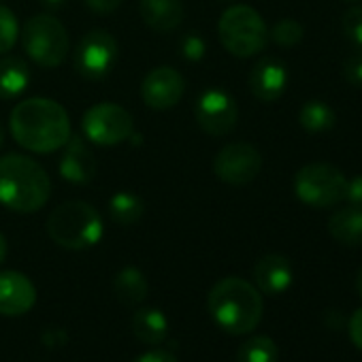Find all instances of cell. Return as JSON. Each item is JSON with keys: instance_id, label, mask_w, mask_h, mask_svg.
I'll use <instances>...</instances> for the list:
<instances>
[{"instance_id": "6da1fadb", "label": "cell", "mask_w": 362, "mask_h": 362, "mask_svg": "<svg viewBox=\"0 0 362 362\" xmlns=\"http://www.w3.org/2000/svg\"><path fill=\"white\" fill-rule=\"evenodd\" d=\"M9 128L18 145L33 153H52L71 139V117L66 109L52 98H28L16 105Z\"/></svg>"}, {"instance_id": "7a4b0ae2", "label": "cell", "mask_w": 362, "mask_h": 362, "mask_svg": "<svg viewBox=\"0 0 362 362\" xmlns=\"http://www.w3.org/2000/svg\"><path fill=\"white\" fill-rule=\"evenodd\" d=\"M52 194V181L45 168L20 153L0 158V203L16 214L43 209Z\"/></svg>"}, {"instance_id": "3957f363", "label": "cell", "mask_w": 362, "mask_h": 362, "mask_svg": "<svg viewBox=\"0 0 362 362\" xmlns=\"http://www.w3.org/2000/svg\"><path fill=\"white\" fill-rule=\"evenodd\" d=\"M214 322L228 334H247L256 330L264 313L260 290L241 277L220 279L207 296Z\"/></svg>"}, {"instance_id": "277c9868", "label": "cell", "mask_w": 362, "mask_h": 362, "mask_svg": "<svg viewBox=\"0 0 362 362\" xmlns=\"http://www.w3.org/2000/svg\"><path fill=\"white\" fill-rule=\"evenodd\" d=\"M105 233V224L96 207L86 201H66L47 218V235L64 250L81 252L94 247Z\"/></svg>"}, {"instance_id": "5b68a950", "label": "cell", "mask_w": 362, "mask_h": 362, "mask_svg": "<svg viewBox=\"0 0 362 362\" xmlns=\"http://www.w3.org/2000/svg\"><path fill=\"white\" fill-rule=\"evenodd\" d=\"M218 35L224 49L235 58H252L269 43V28L262 16L247 5L228 7L220 18Z\"/></svg>"}, {"instance_id": "8992f818", "label": "cell", "mask_w": 362, "mask_h": 362, "mask_svg": "<svg viewBox=\"0 0 362 362\" xmlns=\"http://www.w3.org/2000/svg\"><path fill=\"white\" fill-rule=\"evenodd\" d=\"M24 54L43 69H56L69 58V33L54 16H35L22 28Z\"/></svg>"}, {"instance_id": "52a82bcc", "label": "cell", "mask_w": 362, "mask_h": 362, "mask_svg": "<svg viewBox=\"0 0 362 362\" xmlns=\"http://www.w3.org/2000/svg\"><path fill=\"white\" fill-rule=\"evenodd\" d=\"M347 179L345 175L324 162L307 164L294 175V194L311 209H328L345 201Z\"/></svg>"}, {"instance_id": "ba28073f", "label": "cell", "mask_w": 362, "mask_h": 362, "mask_svg": "<svg viewBox=\"0 0 362 362\" xmlns=\"http://www.w3.org/2000/svg\"><path fill=\"white\" fill-rule=\"evenodd\" d=\"M81 130L90 143L111 147L130 139V134L134 132V122L122 105L98 103L83 113Z\"/></svg>"}, {"instance_id": "9c48e42d", "label": "cell", "mask_w": 362, "mask_h": 362, "mask_svg": "<svg viewBox=\"0 0 362 362\" xmlns=\"http://www.w3.org/2000/svg\"><path fill=\"white\" fill-rule=\"evenodd\" d=\"M117 56H119V47L111 33L90 30L79 41L75 56H73V64H75V71L83 79L98 81V79H105L113 71Z\"/></svg>"}, {"instance_id": "30bf717a", "label": "cell", "mask_w": 362, "mask_h": 362, "mask_svg": "<svg viewBox=\"0 0 362 362\" xmlns=\"http://www.w3.org/2000/svg\"><path fill=\"white\" fill-rule=\"evenodd\" d=\"M260 170H262V156L254 145L245 141L224 145L214 160L216 177L228 186L252 184L260 175Z\"/></svg>"}, {"instance_id": "8fae6325", "label": "cell", "mask_w": 362, "mask_h": 362, "mask_svg": "<svg viewBox=\"0 0 362 362\" xmlns=\"http://www.w3.org/2000/svg\"><path fill=\"white\" fill-rule=\"evenodd\" d=\"M194 115L203 132L211 136H224L235 130L239 119V107L226 90L209 88L199 96Z\"/></svg>"}, {"instance_id": "7c38bea8", "label": "cell", "mask_w": 362, "mask_h": 362, "mask_svg": "<svg viewBox=\"0 0 362 362\" xmlns=\"http://www.w3.org/2000/svg\"><path fill=\"white\" fill-rule=\"evenodd\" d=\"M184 90H186V81L173 66H158L149 71L141 83L143 103L156 111L173 109L181 100V96H184Z\"/></svg>"}, {"instance_id": "4fadbf2b", "label": "cell", "mask_w": 362, "mask_h": 362, "mask_svg": "<svg viewBox=\"0 0 362 362\" xmlns=\"http://www.w3.org/2000/svg\"><path fill=\"white\" fill-rule=\"evenodd\" d=\"M37 303L35 284L20 271L0 273V315L18 317L28 313Z\"/></svg>"}, {"instance_id": "5bb4252c", "label": "cell", "mask_w": 362, "mask_h": 362, "mask_svg": "<svg viewBox=\"0 0 362 362\" xmlns=\"http://www.w3.org/2000/svg\"><path fill=\"white\" fill-rule=\"evenodd\" d=\"M96 158L92 153V149L86 145V141L77 134H71V139L64 145L58 170L62 175V179L71 181V184L77 186H86L96 177Z\"/></svg>"}, {"instance_id": "9a60e30c", "label": "cell", "mask_w": 362, "mask_h": 362, "mask_svg": "<svg viewBox=\"0 0 362 362\" xmlns=\"http://www.w3.org/2000/svg\"><path fill=\"white\" fill-rule=\"evenodd\" d=\"M288 86V69L277 58H262L250 73V90L262 103H275Z\"/></svg>"}, {"instance_id": "2e32d148", "label": "cell", "mask_w": 362, "mask_h": 362, "mask_svg": "<svg viewBox=\"0 0 362 362\" xmlns=\"http://www.w3.org/2000/svg\"><path fill=\"white\" fill-rule=\"evenodd\" d=\"M254 281L256 288L264 294H281L294 281L292 264L281 254H267L254 267Z\"/></svg>"}, {"instance_id": "e0dca14e", "label": "cell", "mask_w": 362, "mask_h": 362, "mask_svg": "<svg viewBox=\"0 0 362 362\" xmlns=\"http://www.w3.org/2000/svg\"><path fill=\"white\" fill-rule=\"evenodd\" d=\"M139 16L156 33H170L184 20L181 0H141Z\"/></svg>"}, {"instance_id": "ac0fdd59", "label": "cell", "mask_w": 362, "mask_h": 362, "mask_svg": "<svg viewBox=\"0 0 362 362\" xmlns=\"http://www.w3.org/2000/svg\"><path fill=\"white\" fill-rule=\"evenodd\" d=\"M330 237L347 247L362 245V209L358 207H343L334 211L328 220Z\"/></svg>"}, {"instance_id": "d6986e66", "label": "cell", "mask_w": 362, "mask_h": 362, "mask_svg": "<svg viewBox=\"0 0 362 362\" xmlns=\"http://www.w3.org/2000/svg\"><path fill=\"white\" fill-rule=\"evenodd\" d=\"M30 86V66L26 60L7 56L0 60V98L13 100L22 96Z\"/></svg>"}, {"instance_id": "ffe728a7", "label": "cell", "mask_w": 362, "mask_h": 362, "mask_svg": "<svg viewBox=\"0 0 362 362\" xmlns=\"http://www.w3.org/2000/svg\"><path fill=\"white\" fill-rule=\"evenodd\" d=\"M168 320L156 307H143L132 317V332L145 345H160L168 337Z\"/></svg>"}, {"instance_id": "44dd1931", "label": "cell", "mask_w": 362, "mask_h": 362, "mask_svg": "<svg viewBox=\"0 0 362 362\" xmlns=\"http://www.w3.org/2000/svg\"><path fill=\"white\" fill-rule=\"evenodd\" d=\"M113 290H115V296L124 305L134 307V305H141L147 298L149 286H147V279H145V275H143L141 269H136V267H124L115 275V279H113Z\"/></svg>"}, {"instance_id": "7402d4cb", "label": "cell", "mask_w": 362, "mask_h": 362, "mask_svg": "<svg viewBox=\"0 0 362 362\" xmlns=\"http://www.w3.org/2000/svg\"><path fill=\"white\" fill-rule=\"evenodd\" d=\"M145 214L143 199H139L132 192H117L109 201V216L119 226H132L136 224Z\"/></svg>"}, {"instance_id": "603a6c76", "label": "cell", "mask_w": 362, "mask_h": 362, "mask_svg": "<svg viewBox=\"0 0 362 362\" xmlns=\"http://www.w3.org/2000/svg\"><path fill=\"white\" fill-rule=\"evenodd\" d=\"M298 122L307 132H326L334 126L337 115L324 100H307L298 111Z\"/></svg>"}, {"instance_id": "cb8c5ba5", "label": "cell", "mask_w": 362, "mask_h": 362, "mask_svg": "<svg viewBox=\"0 0 362 362\" xmlns=\"http://www.w3.org/2000/svg\"><path fill=\"white\" fill-rule=\"evenodd\" d=\"M279 349L275 341L267 334L250 337L237 354V362H277Z\"/></svg>"}, {"instance_id": "d4e9b609", "label": "cell", "mask_w": 362, "mask_h": 362, "mask_svg": "<svg viewBox=\"0 0 362 362\" xmlns=\"http://www.w3.org/2000/svg\"><path fill=\"white\" fill-rule=\"evenodd\" d=\"M303 35H305L303 26H300L296 20L286 18V20H279V22L271 28L269 39H271L275 45H279V47H294V45H298V43L303 41Z\"/></svg>"}, {"instance_id": "484cf974", "label": "cell", "mask_w": 362, "mask_h": 362, "mask_svg": "<svg viewBox=\"0 0 362 362\" xmlns=\"http://www.w3.org/2000/svg\"><path fill=\"white\" fill-rule=\"evenodd\" d=\"M18 37H20V26L13 11L7 9L5 5H0V56L9 54L16 47Z\"/></svg>"}, {"instance_id": "4316f807", "label": "cell", "mask_w": 362, "mask_h": 362, "mask_svg": "<svg viewBox=\"0 0 362 362\" xmlns=\"http://www.w3.org/2000/svg\"><path fill=\"white\" fill-rule=\"evenodd\" d=\"M179 54H181V58L188 60V62L203 60L205 54H207V43L201 37V33H188V35L181 37V41H179Z\"/></svg>"}, {"instance_id": "83f0119b", "label": "cell", "mask_w": 362, "mask_h": 362, "mask_svg": "<svg viewBox=\"0 0 362 362\" xmlns=\"http://www.w3.org/2000/svg\"><path fill=\"white\" fill-rule=\"evenodd\" d=\"M343 33L349 41H354L362 49V5H354L343 16Z\"/></svg>"}, {"instance_id": "f1b7e54d", "label": "cell", "mask_w": 362, "mask_h": 362, "mask_svg": "<svg viewBox=\"0 0 362 362\" xmlns=\"http://www.w3.org/2000/svg\"><path fill=\"white\" fill-rule=\"evenodd\" d=\"M345 79H347V83H351L356 88H362V49L347 58V62H345Z\"/></svg>"}, {"instance_id": "f546056e", "label": "cell", "mask_w": 362, "mask_h": 362, "mask_svg": "<svg viewBox=\"0 0 362 362\" xmlns=\"http://www.w3.org/2000/svg\"><path fill=\"white\" fill-rule=\"evenodd\" d=\"M345 201H347L351 207L362 209V175H358V177H354L351 181H347Z\"/></svg>"}, {"instance_id": "4dcf8cb0", "label": "cell", "mask_w": 362, "mask_h": 362, "mask_svg": "<svg viewBox=\"0 0 362 362\" xmlns=\"http://www.w3.org/2000/svg\"><path fill=\"white\" fill-rule=\"evenodd\" d=\"M132 362H179L168 349H160V347H156V349H149V351H143L141 356H136Z\"/></svg>"}, {"instance_id": "1f68e13d", "label": "cell", "mask_w": 362, "mask_h": 362, "mask_svg": "<svg viewBox=\"0 0 362 362\" xmlns=\"http://www.w3.org/2000/svg\"><path fill=\"white\" fill-rule=\"evenodd\" d=\"M349 339L362 351V309H356L349 317Z\"/></svg>"}, {"instance_id": "d6a6232c", "label": "cell", "mask_w": 362, "mask_h": 362, "mask_svg": "<svg viewBox=\"0 0 362 362\" xmlns=\"http://www.w3.org/2000/svg\"><path fill=\"white\" fill-rule=\"evenodd\" d=\"M119 5H122V0H86V7L98 16L113 13Z\"/></svg>"}, {"instance_id": "836d02e7", "label": "cell", "mask_w": 362, "mask_h": 362, "mask_svg": "<svg viewBox=\"0 0 362 362\" xmlns=\"http://www.w3.org/2000/svg\"><path fill=\"white\" fill-rule=\"evenodd\" d=\"M60 334H64V332H62V330H58V328H49V330H45V332H43V341H45V345H49V347H58V345L66 343V337H62V339H60Z\"/></svg>"}, {"instance_id": "e575fe53", "label": "cell", "mask_w": 362, "mask_h": 362, "mask_svg": "<svg viewBox=\"0 0 362 362\" xmlns=\"http://www.w3.org/2000/svg\"><path fill=\"white\" fill-rule=\"evenodd\" d=\"M64 3H66V0H41V5H43L45 9H49V11H56V9H60Z\"/></svg>"}, {"instance_id": "d590c367", "label": "cell", "mask_w": 362, "mask_h": 362, "mask_svg": "<svg viewBox=\"0 0 362 362\" xmlns=\"http://www.w3.org/2000/svg\"><path fill=\"white\" fill-rule=\"evenodd\" d=\"M5 258H7V239L0 235V264L5 262Z\"/></svg>"}, {"instance_id": "8d00e7d4", "label": "cell", "mask_w": 362, "mask_h": 362, "mask_svg": "<svg viewBox=\"0 0 362 362\" xmlns=\"http://www.w3.org/2000/svg\"><path fill=\"white\" fill-rule=\"evenodd\" d=\"M356 288H358V292H360V296H362V269L358 271V277H356Z\"/></svg>"}, {"instance_id": "74e56055", "label": "cell", "mask_w": 362, "mask_h": 362, "mask_svg": "<svg viewBox=\"0 0 362 362\" xmlns=\"http://www.w3.org/2000/svg\"><path fill=\"white\" fill-rule=\"evenodd\" d=\"M3 145H5V130L0 126V149H3Z\"/></svg>"}, {"instance_id": "f35d334b", "label": "cell", "mask_w": 362, "mask_h": 362, "mask_svg": "<svg viewBox=\"0 0 362 362\" xmlns=\"http://www.w3.org/2000/svg\"><path fill=\"white\" fill-rule=\"evenodd\" d=\"M343 3H349L351 5V3H360V0H343Z\"/></svg>"}, {"instance_id": "ab89813d", "label": "cell", "mask_w": 362, "mask_h": 362, "mask_svg": "<svg viewBox=\"0 0 362 362\" xmlns=\"http://www.w3.org/2000/svg\"><path fill=\"white\" fill-rule=\"evenodd\" d=\"M222 3H235V0H222Z\"/></svg>"}]
</instances>
